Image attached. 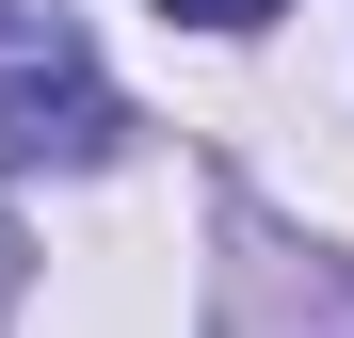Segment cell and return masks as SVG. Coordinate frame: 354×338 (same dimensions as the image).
<instances>
[{
  "label": "cell",
  "mask_w": 354,
  "mask_h": 338,
  "mask_svg": "<svg viewBox=\"0 0 354 338\" xmlns=\"http://www.w3.org/2000/svg\"><path fill=\"white\" fill-rule=\"evenodd\" d=\"M113 81L81 65V32L48 17H0V161H113Z\"/></svg>",
  "instance_id": "obj_1"
},
{
  "label": "cell",
  "mask_w": 354,
  "mask_h": 338,
  "mask_svg": "<svg viewBox=\"0 0 354 338\" xmlns=\"http://www.w3.org/2000/svg\"><path fill=\"white\" fill-rule=\"evenodd\" d=\"M161 17H194V32H258L274 0H161Z\"/></svg>",
  "instance_id": "obj_2"
},
{
  "label": "cell",
  "mask_w": 354,
  "mask_h": 338,
  "mask_svg": "<svg viewBox=\"0 0 354 338\" xmlns=\"http://www.w3.org/2000/svg\"><path fill=\"white\" fill-rule=\"evenodd\" d=\"M0 322H17V225H0Z\"/></svg>",
  "instance_id": "obj_3"
}]
</instances>
